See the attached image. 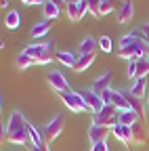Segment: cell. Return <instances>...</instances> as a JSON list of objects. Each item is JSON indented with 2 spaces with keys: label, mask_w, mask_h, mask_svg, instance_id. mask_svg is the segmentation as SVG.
I'll return each instance as SVG.
<instances>
[{
  "label": "cell",
  "mask_w": 149,
  "mask_h": 151,
  "mask_svg": "<svg viewBox=\"0 0 149 151\" xmlns=\"http://www.w3.org/2000/svg\"><path fill=\"white\" fill-rule=\"evenodd\" d=\"M147 109H149V94H147Z\"/></svg>",
  "instance_id": "8d00e7d4"
},
{
  "label": "cell",
  "mask_w": 149,
  "mask_h": 151,
  "mask_svg": "<svg viewBox=\"0 0 149 151\" xmlns=\"http://www.w3.org/2000/svg\"><path fill=\"white\" fill-rule=\"evenodd\" d=\"M111 105L118 107V111L132 109V107H130V103H128V99L124 97V92H120V90H114V94H111Z\"/></svg>",
  "instance_id": "2e32d148"
},
{
  "label": "cell",
  "mask_w": 149,
  "mask_h": 151,
  "mask_svg": "<svg viewBox=\"0 0 149 151\" xmlns=\"http://www.w3.org/2000/svg\"><path fill=\"white\" fill-rule=\"evenodd\" d=\"M67 17L71 19L73 23L82 21V17L88 13V2H78V4H67Z\"/></svg>",
  "instance_id": "30bf717a"
},
{
  "label": "cell",
  "mask_w": 149,
  "mask_h": 151,
  "mask_svg": "<svg viewBox=\"0 0 149 151\" xmlns=\"http://www.w3.org/2000/svg\"><path fill=\"white\" fill-rule=\"evenodd\" d=\"M99 48H101L103 52H109V50H111V38H109V36H101V38H99Z\"/></svg>",
  "instance_id": "83f0119b"
},
{
  "label": "cell",
  "mask_w": 149,
  "mask_h": 151,
  "mask_svg": "<svg viewBox=\"0 0 149 151\" xmlns=\"http://www.w3.org/2000/svg\"><path fill=\"white\" fill-rule=\"evenodd\" d=\"M139 120H143L139 113L135 111V109H128V111H118V124H122V126H132V124H137Z\"/></svg>",
  "instance_id": "4fadbf2b"
},
{
  "label": "cell",
  "mask_w": 149,
  "mask_h": 151,
  "mask_svg": "<svg viewBox=\"0 0 149 151\" xmlns=\"http://www.w3.org/2000/svg\"><path fill=\"white\" fill-rule=\"evenodd\" d=\"M42 11H44V17H46V21H53V19H57L59 15H61V9L57 6V4H53V2H46L42 4Z\"/></svg>",
  "instance_id": "7402d4cb"
},
{
  "label": "cell",
  "mask_w": 149,
  "mask_h": 151,
  "mask_svg": "<svg viewBox=\"0 0 149 151\" xmlns=\"http://www.w3.org/2000/svg\"><path fill=\"white\" fill-rule=\"evenodd\" d=\"M111 134H114L124 147H128L130 143H132V130H130V126H122V124H118V126L111 128Z\"/></svg>",
  "instance_id": "8fae6325"
},
{
  "label": "cell",
  "mask_w": 149,
  "mask_h": 151,
  "mask_svg": "<svg viewBox=\"0 0 149 151\" xmlns=\"http://www.w3.org/2000/svg\"><path fill=\"white\" fill-rule=\"evenodd\" d=\"M57 61L63 63L65 67H71V69H73V65H76V61H78V57L73 55V52H67V50H59V52H57Z\"/></svg>",
  "instance_id": "d6986e66"
},
{
  "label": "cell",
  "mask_w": 149,
  "mask_h": 151,
  "mask_svg": "<svg viewBox=\"0 0 149 151\" xmlns=\"http://www.w3.org/2000/svg\"><path fill=\"white\" fill-rule=\"evenodd\" d=\"M48 29H50V23L48 21H40V23H36L32 27V36L34 38H44L48 34Z\"/></svg>",
  "instance_id": "cb8c5ba5"
},
{
  "label": "cell",
  "mask_w": 149,
  "mask_h": 151,
  "mask_svg": "<svg viewBox=\"0 0 149 151\" xmlns=\"http://www.w3.org/2000/svg\"><path fill=\"white\" fill-rule=\"evenodd\" d=\"M63 126H65V118L61 116V113H57L44 128V134H46V141H55L61 132H63Z\"/></svg>",
  "instance_id": "5b68a950"
},
{
  "label": "cell",
  "mask_w": 149,
  "mask_h": 151,
  "mask_svg": "<svg viewBox=\"0 0 149 151\" xmlns=\"http://www.w3.org/2000/svg\"><path fill=\"white\" fill-rule=\"evenodd\" d=\"M36 61L32 59V57H27V55H19V57H17V67H21V69H27V67H32Z\"/></svg>",
  "instance_id": "484cf974"
},
{
  "label": "cell",
  "mask_w": 149,
  "mask_h": 151,
  "mask_svg": "<svg viewBox=\"0 0 149 151\" xmlns=\"http://www.w3.org/2000/svg\"><path fill=\"white\" fill-rule=\"evenodd\" d=\"M116 13H118V21H120L122 25L130 23V21H132V15H135V9H132V0H124V2H122V6H120Z\"/></svg>",
  "instance_id": "7c38bea8"
},
{
  "label": "cell",
  "mask_w": 149,
  "mask_h": 151,
  "mask_svg": "<svg viewBox=\"0 0 149 151\" xmlns=\"http://www.w3.org/2000/svg\"><path fill=\"white\" fill-rule=\"evenodd\" d=\"M46 80H48V84L55 88V92H71V86H69V82L65 80V76L61 73V71H57V69H53V71H48L46 73Z\"/></svg>",
  "instance_id": "277c9868"
},
{
  "label": "cell",
  "mask_w": 149,
  "mask_h": 151,
  "mask_svg": "<svg viewBox=\"0 0 149 151\" xmlns=\"http://www.w3.org/2000/svg\"><path fill=\"white\" fill-rule=\"evenodd\" d=\"M111 78H114V76H111L109 71H105L103 76H99V78L92 82V88L90 90H95L97 94H101V92H105V90H109V84H111Z\"/></svg>",
  "instance_id": "5bb4252c"
},
{
  "label": "cell",
  "mask_w": 149,
  "mask_h": 151,
  "mask_svg": "<svg viewBox=\"0 0 149 151\" xmlns=\"http://www.w3.org/2000/svg\"><path fill=\"white\" fill-rule=\"evenodd\" d=\"M0 6H2V9H4V6H9V0H2V2H0Z\"/></svg>",
  "instance_id": "d590c367"
},
{
  "label": "cell",
  "mask_w": 149,
  "mask_h": 151,
  "mask_svg": "<svg viewBox=\"0 0 149 151\" xmlns=\"http://www.w3.org/2000/svg\"><path fill=\"white\" fill-rule=\"evenodd\" d=\"M128 78L137 80V61H130V65H128Z\"/></svg>",
  "instance_id": "f1b7e54d"
},
{
  "label": "cell",
  "mask_w": 149,
  "mask_h": 151,
  "mask_svg": "<svg viewBox=\"0 0 149 151\" xmlns=\"http://www.w3.org/2000/svg\"><path fill=\"white\" fill-rule=\"evenodd\" d=\"M147 73H149V57H143L137 61V78H147Z\"/></svg>",
  "instance_id": "d4e9b609"
},
{
  "label": "cell",
  "mask_w": 149,
  "mask_h": 151,
  "mask_svg": "<svg viewBox=\"0 0 149 151\" xmlns=\"http://www.w3.org/2000/svg\"><path fill=\"white\" fill-rule=\"evenodd\" d=\"M90 151H109V145H107V141L105 143H97V145H92Z\"/></svg>",
  "instance_id": "4dcf8cb0"
},
{
  "label": "cell",
  "mask_w": 149,
  "mask_h": 151,
  "mask_svg": "<svg viewBox=\"0 0 149 151\" xmlns=\"http://www.w3.org/2000/svg\"><path fill=\"white\" fill-rule=\"evenodd\" d=\"M130 92H132L137 99H143L145 92H147V78H137L135 84H132V88H130Z\"/></svg>",
  "instance_id": "44dd1931"
},
{
  "label": "cell",
  "mask_w": 149,
  "mask_h": 151,
  "mask_svg": "<svg viewBox=\"0 0 149 151\" xmlns=\"http://www.w3.org/2000/svg\"><path fill=\"white\" fill-rule=\"evenodd\" d=\"M111 134V128H105V126H97V124H92L88 128V141L92 145H97V143H105Z\"/></svg>",
  "instance_id": "ba28073f"
},
{
  "label": "cell",
  "mask_w": 149,
  "mask_h": 151,
  "mask_svg": "<svg viewBox=\"0 0 149 151\" xmlns=\"http://www.w3.org/2000/svg\"><path fill=\"white\" fill-rule=\"evenodd\" d=\"M30 141H32V145H36V147H42V145H46V134H42L36 126L30 124Z\"/></svg>",
  "instance_id": "ffe728a7"
},
{
  "label": "cell",
  "mask_w": 149,
  "mask_h": 151,
  "mask_svg": "<svg viewBox=\"0 0 149 151\" xmlns=\"http://www.w3.org/2000/svg\"><path fill=\"white\" fill-rule=\"evenodd\" d=\"M4 141L13 145H25L30 143V122L21 116L19 111H13L6 122V137Z\"/></svg>",
  "instance_id": "6da1fadb"
},
{
  "label": "cell",
  "mask_w": 149,
  "mask_h": 151,
  "mask_svg": "<svg viewBox=\"0 0 149 151\" xmlns=\"http://www.w3.org/2000/svg\"><path fill=\"white\" fill-rule=\"evenodd\" d=\"M46 52H55V44H53V42H44V44H30V46H25V50H23V55L32 57L34 61L42 59Z\"/></svg>",
  "instance_id": "52a82bcc"
},
{
  "label": "cell",
  "mask_w": 149,
  "mask_h": 151,
  "mask_svg": "<svg viewBox=\"0 0 149 151\" xmlns=\"http://www.w3.org/2000/svg\"><path fill=\"white\" fill-rule=\"evenodd\" d=\"M80 94H82V99H84V103H86L88 111L99 113V111L105 107V103H103V99H101V94H97L95 90H82Z\"/></svg>",
  "instance_id": "8992f818"
},
{
  "label": "cell",
  "mask_w": 149,
  "mask_h": 151,
  "mask_svg": "<svg viewBox=\"0 0 149 151\" xmlns=\"http://www.w3.org/2000/svg\"><path fill=\"white\" fill-rule=\"evenodd\" d=\"M19 23H21V13H19V11H9L6 17H4V25H6L9 29H17V27H19Z\"/></svg>",
  "instance_id": "ac0fdd59"
},
{
  "label": "cell",
  "mask_w": 149,
  "mask_h": 151,
  "mask_svg": "<svg viewBox=\"0 0 149 151\" xmlns=\"http://www.w3.org/2000/svg\"><path fill=\"white\" fill-rule=\"evenodd\" d=\"M92 124L105 126V128H114V126H118V107H114V105H105L99 113H95V120H92Z\"/></svg>",
  "instance_id": "7a4b0ae2"
},
{
  "label": "cell",
  "mask_w": 149,
  "mask_h": 151,
  "mask_svg": "<svg viewBox=\"0 0 149 151\" xmlns=\"http://www.w3.org/2000/svg\"><path fill=\"white\" fill-rule=\"evenodd\" d=\"M59 97H61V101L65 103V107L69 109V111H73V113H80V111H88V107H86V103H84V99H82V94L80 92H59Z\"/></svg>",
  "instance_id": "3957f363"
},
{
  "label": "cell",
  "mask_w": 149,
  "mask_h": 151,
  "mask_svg": "<svg viewBox=\"0 0 149 151\" xmlns=\"http://www.w3.org/2000/svg\"><path fill=\"white\" fill-rule=\"evenodd\" d=\"M30 151H50V149H48L46 145H42V147H36V145H32V147H30Z\"/></svg>",
  "instance_id": "836d02e7"
},
{
  "label": "cell",
  "mask_w": 149,
  "mask_h": 151,
  "mask_svg": "<svg viewBox=\"0 0 149 151\" xmlns=\"http://www.w3.org/2000/svg\"><path fill=\"white\" fill-rule=\"evenodd\" d=\"M88 2V13L95 15V17H101V2H97V0H86Z\"/></svg>",
  "instance_id": "4316f807"
},
{
  "label": "cell",
  "mask_w": 149,
  "mask_h": 151,
  "mask_svg": "<svg viewBox=\"0 0 149 151\" xmlns=\"http://www.w3.org/2000/svg\"><path fill=\"white\" fill-rule=\"evenodd\" d=\"M111 94H114V90H105V92H101V99H103V103L105 105H111Z\"/></svg>",
  "instance_id": "f546056e"
},
{
  "label": "cell",
  "mask_w": 149,
  "mask_h": 151,
  "mask_svg": "<svg viewBox=\"0 0 149 151\" xmlns=\"http://www.w3.org/2000/svg\"><path fill=\"white\" fill-rule=\"evenodd\" d=\"M92 63H95V55H80L76 65H73V71H86Z\"/></svg>",
  "instance_id": "e0dca14e"
},
{
  "label": "cell",
  "mask_w": 149,
  "mask_h": 151,
  "mask_svg": "<svg viewBox=\"0 0 149 151\" xmlns=\"http://www.w3.org/2000/svg\"><path fill=\"white\" fill-rule=\"evenodd\" d=\"M23 4H44L46 0H21Z\"/></svg>",
  "instance_id": "d6a6232c"
},
{
  "label": "cell",
  "mask_w": 149,
  "mask_h": 151,
  "mask_svg": "<svg viewBox=\"0 0 149 151\" xmlns=\"http://www.w3.org/2000/svg\"><path fill=\"white\" fill-rule=\"evenodd\" d=\"M130 130H132V143L135 145H145L147 143V137H149V132H147V120H139L137 124L130 126Z\"/></svg>",
  "instance_id": "9c48e42d"
},
{
  "label": "cell",
  "mask_w": 149,
  "mask_h": 151,
  "mask_svg": "<svg viewBox=\"0 0 149 151\" xmlns=\"http://www.w3.org/2000/svg\"><path fill=\"white\" fill-rule=\"evenodd\" d=\"M97 48H99V40H95L90 36H86L80 42V55H97Z\"/></svg>",
  "instance_id": "9a60e30c"
},
{
  "label": "cell",
  "mask_w": 149,
  "mask_h": 151,
  "mask_svg": "<svg viewBox=\"0 0 149 151\" xmlns=\"http://www.w3.org/2000/svg\"><path fill=\"white\" fill-rule=\"evenodd\" d=\"M122 6L120 0H103V4H101V17L103 15H109V13H114Z\"/></svg>",
  "instance_id": "603a6c76"
},
{
  "label": "cell",
  "mask_w": 149,
  "mask_h": 151,
  "mask_svg": "<svg viewBox=\"0 0 149 151\" xmlns=\"http://www.w3.org/2000/svg\"><path fill=\"white\" fill-rule=\"evenodd\" d=\"M67 4H78V2H86V0H65Z\"/></svg>",
  "instance_id": "e575fe53"
},
{
  "label": "cell",
  "mask_w": 149,
  "mask_h": 151,
  "mask_svg": "<svg viewBox=\"0 0 149 151\" xmlns=\"http://www.w3.org/2000/svg\"><path fill=\"white\" fill-rule=\"evenodd\" d=\"M139 29H141V32L145 34V38H147V40H149V21H147V23H143V25H141Z\"/></svg>",
  "instance_id": "1f68e13d"
}]
</instances>
